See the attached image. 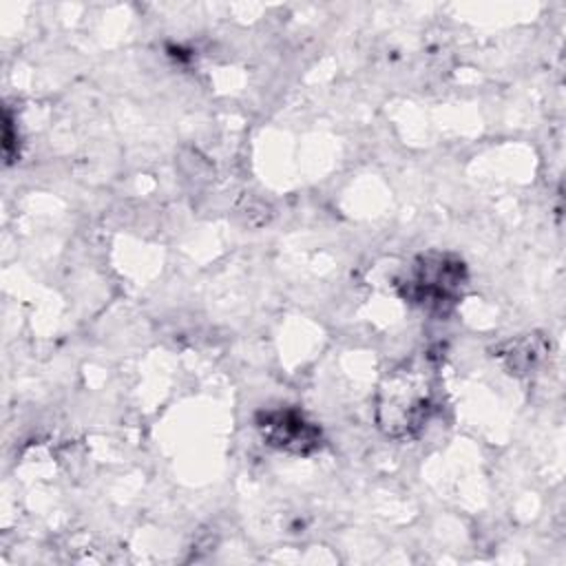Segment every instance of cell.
Listing matches in <instances>:
<instances>
[{
	"label": "cell",
	"mask_w": 566,
	"mask_h": 566,
	"mask_svg": "<svg viewBox=\"0 0 566 566\" xmlns=\"http://www.w3.org/2000/svg\"><path fill=\"white\" fill-rule=\"evenodd\" d=\"M467 281V265L460 256L449 252H427L413 261L398 283V292L411 305L444 316L462 298Z\"/></svg>",
	"instance_id": "obj_2"
},
{
	"label": "cell",
	"mask_w": 566,
	"mask_h": 566,
	"mask_svg": "<svg viewBox=\"0 0 566 566\" xmlns=\"http://www.w3.org/2000/svg\"><path fill=\"white\" fill-rule=\"evenodd\" d=\"M440 387V371L429 352L405 358L378 385L376 427L391 440L418 438L438 411Z\"/></svg>",
	"instance_id": "obj_1"
},
{
	"label": "cell",
	"mask_w": 566,
	"mask_h": 566,
	"mask_svg": "<svg viewBox=\"0 0 566 566\" xmlns=\"http://www.w3.org/2000/svg\"><path fill=\"white\" fill-rule=\"evenodd\" d=\"M256 429L265 444L279 451L310 455L321 447V429L310 422L301 411L290 407L259 411Z\"/></svg>",
	"instance_id": "obj_3"
}]
</instances>
